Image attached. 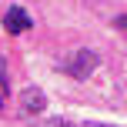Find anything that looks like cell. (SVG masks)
<instances>
[{"instance_id": "6da1fadb", "label": "cell", "mask_w": 127, "mask_h": 127, "mask_svg": "<svg viewBox=\"0 0 127 127\" xmlns=\"http://www.w3.org/2000/svg\"><path fill=\"white\" fill-rule=\"evenodd\" d=\"M97 67H100V54L90 50V47H80V50H74L70 57L60 60V70L67 77H74V80H87Z\"/></svg>"}, {"instance_id": "7a4b0ae2", "label": "cell", "mask_w": 127, "mask_h": 127, "mask_svg": "<svg viewBox=\"0 0 127 127\" xmlns=\"http://www.w3.org/2000/svg\"><path fill=\"white\" fill-rule=\"evenodd\" d=\"M44 107H47V94L44 90H37V87H24L20 90V110H24L27 117L44 114Z\"/></svg>"}, {"instance_id": "3957f363", "label": "cell", "mask_w": 127, "mask_h": 127, "mask_svg": "<svg viewBox=\"0 0 127 127\" xmlns=\"http://www.w3.org/2000/svg\"><path fill=\"white\" fill-rule=\"evenodd\" d=\"M33 27V20H30V13L24 10V7H10V10L3 13V30L7 33H24V30H30Z\"/></svg>"}, {"instance_id": "277c9868", "label": "cell", "mask_w": 127, "mask_h": 127, "mask_svg": "<svg viewBox=\"0 0 127 127\" xmlns=\"http://www.w3.org/2000/svg\"><path fill=\"white\" fill-rule=\"evenodd\" d=\"M0 90H10V77H7V60L0 57Z\"/></svg>"}, {"instance_id": "5b68a950", "label": "cell", "mask_w": 127, "mask_h": 127, "mask_svg": "<svg viewBox=\"0 0 127 127\" xmlns=\"http://www.w3.org/2000/svg\"><path fill=\"white\" fill-rule=\"evenodd\" d=\"M44 127H80V124H74V121H64V117H54V121H47Z\"/></svg>"}, {"instance_id": "8992f818", "label": "cell", "mask_w": 127, "mask_h": 127, "mask_svg": "<svg viewBox=\"0 0 127 127\" xmlns=\"http://www.w3.org/2000/svg\"><path fill=\"white\" fill-rule=\"evenodd\" d=\"M114 27L121 33H127V13H117V17H114Z\"/></svg>"}, {"instance_id": "52a82bcc", "label": "cell", "mask_w": 127, "mask_h": 127, "mask_svg": "<svg viewBox=\"0 0 127 127\" xmlns=\"http://www.w3.org/2000/svg\"><path fill=\"white\" fill-rule=\"evenodd\" d=\"M80 127H117V124H100V121H87V124H80Z\"/></svg>"}, {"instance_id": "ba28073f", "label": "cell", "mask_w": 127, "mask_h": 127, "mask_svg": "<svg viewBox=\"0 0 127 127\" xmlns=\"http://www.w3.org/2000/svg\"><path fill=\"white\" fill-rule=\"evenodd\" d=\"M0 107H3V97H0Z\"/></svg>"}]
</instances>
